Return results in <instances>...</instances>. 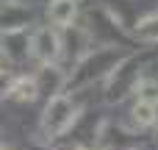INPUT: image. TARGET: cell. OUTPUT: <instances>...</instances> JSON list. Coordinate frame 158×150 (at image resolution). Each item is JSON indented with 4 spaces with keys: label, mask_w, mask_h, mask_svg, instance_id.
Masks as SVG:
<instances>
[{
    "label": "cell",
    "mask_w": 158,
    "mask_h": 150,
    "mask_svg": "<svg viewBox=\"0 0 158 150\" xmlns=\"http://www.w3.org/2000/svg\"><path fill=\"white\" fill-rule=\"evenodd\" d=\"M75 117H78V114H75L72 100L64 97V95H53L50 103H47V109H44V120H42L44 134H47V136H61V134H67V131L72 128Z\"/></svg>",
    "instance_id": "obj_1"
},
{
    "label": "cell",
    "mask_w": 158,
    "mask_h": 150,
    "mask_svg": "<svg viewBox=\"0 0 158 150\" xmlns=\"http://www.w3.org/2000/svg\"><path fill=\"white\" fill-rule=\"evenodd\" d=\"M117 61H119V53L117 50H94L92 56H86L78 64V70L72 75V84H86L92 78H100L103 72L117 70Z\"/></svg>",
    "instance_id": "obj_2"
},
{
    "label": "cell",
    "mask_w": 158,
    "mask_h": 150,
    "mask_svg": "<svg viewBox=\"0 0 158 150\" xmlns=\"http://www.w3.org/2000/svg\"><path fill=\"white\" fill-rule=\"evenodd\" d=\"M31 53H33L39 61H44V64L56 61V58H58V53H61L58 33H56V31H50V28H39V31L33 33V39H31Z\"/></svg>",
    "instance_id": "obj_3"
},
{
    "label": "cell",
    "mask_w": 158,
    "mask_h": 150,
    "mask_svg": "<svg viewBox=\"0 0 158 150\" xmlns=\"http://www.w3.org/2000/svg\"><path fill=\"white\" fill-rule=\"evenodd\" d=\"M47 14H50L53 25L67 28V25H72L75 14H78V0H53L50 8H47Z\"/></svg>",
    "instance_id": "obj_4"
},
{
    "label": "cell",
    "mask_w": 158,
    "mask_h": 150,
    "mask_svg": "<svg viewBox=\"0 0 158 150\" xmlns=\"http://www.w3.org/2000/svg\"><path fill=\"white\" fill-rule=\"evenodd\" d=\"M39 95V84L33 78H19L11 84V89L6 92V97H14V100H22V103H31L33 97Z\"/></svg>",
    "instance_id": "obj_5"
},
{
    "label": "cell",
    "mask_w": 158,
    "mask_h": 150,
    "mask_svg": "<svg viewBox=\"0 0 158 150\" xmlns=\"http://www.w3.org/2000/svg\"><path fill=\"white\" fill-rule=\"evenodd\" d=\"M133 120H136L139 125H153V122H156V103L139 100L136 109H133Z\"/></svg>",
    "instance_id": "obj_6"
},
{
    "label": "cell",
    "mask_w": 158,
    "mask_h": 150,
    "mask_svg": "<svg viewBox=\"0 0 158 150\" xmlns=\"http://www.w3.org/2000/svg\"><path fill=\"white\" fill-rule=\"evenodd\" d=\"M139 36L158 42V17H150V19H142L139 22Z\"/></svg>",
    "instance_id": "obj_7"
},
{
    "label": "cell",
    "mask_w": 158,
    "mask_h": 150,
    "mask_svg": "<svg viewBox=\"0 0 158 150\" xmlns=\"http://www.w3.org/2000/svg\"><path fill=\"white\" fill-rule=\"evenodd\" d=\"M139 100L158 103V81H144V84L139 86Z\"/></svg>",
    "instance_id": "obj_8"
},
{
    "label": "cell",
    "mask_w": 158,
    "mask_h": 150,
    "mask_svg": "<svg viewBox=\"0 0 158 150\" xmlns=\"http://www.w3.org/2000/svg\"><path fill=\"white\" fill-rule=\"evenodd\" d=\"M78 150H86V148H78Z\"/></svg>",
    "instance_id": "obj_9"
}]
</instances>
